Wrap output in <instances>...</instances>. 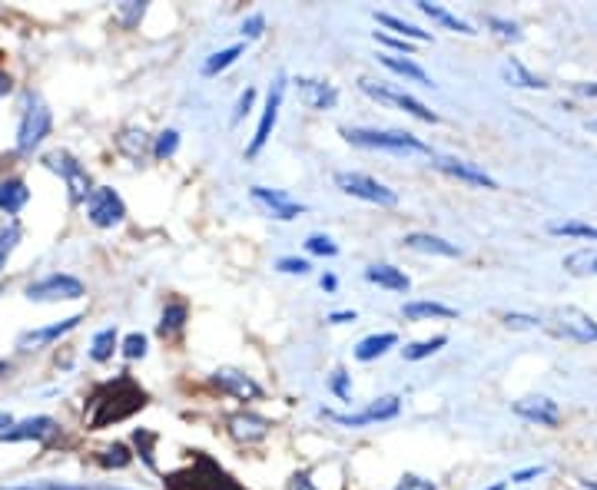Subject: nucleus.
<instances>
[{
    "label": "nucleus",
    "mask_w": 597,
    "mask_h": 490,
    "mask_svg": "<svg viewBox=\"0 0 597 490\" xmlns=\"http://www.w3.org/2000/svg\"><path fill=\"white\" fill-rule=\"evenodd\" d=\"M10 490H34V487H10Z\"/></svg>",
    "instance_id": "obj_62"
},
{
    "label": "nucleus",
    "mask_w": 597,
    "mask_h": 490,
    "mask_svg": "<svg viewBox=\"0 0 597 490\" xmlns=\"http://www.w3.org/2000/svg\"><path fill=\"white\" fill-rule=\"evenodd\" d=\"M305 249L313 255H322V259H332V255H339V245L332 242L329 236H309L305 239Z\"/></svg>",
    "instance_id": "obj_42"
},
{
    "label": "nucleus",
    "mask_w": 597,
    "mask_h": 490,
    "mask_svg": "<svg viewBox=\"0 0 597 490\" xmlns=\"http://www.w3.org/2000/svg\"><path fill=\"white\" fill-rule=\"evenodd\" d=\"M584 490H597V481H584Z\"/></svg>",
    "instance_id": "obj_59"
},
{
    "label": "nucleus",
    "mask_w": 597,
    "mask_h": 490,
    "mask_svg": "<svg viewBox=\"0 0 597 490\" xmlns=\"http://www.w3.org/2000/svg\"><path fill=\"white\" fill-rule=\"evenodd\" d=\"M551 236H568V239H597V226L591 222H578V219H564V222H548Z\"/></svg>",
    "instance_id": "obj_31"
},
{
    "label": "nucleus",
    "mask_w": 597,
    "mask_h": 490,
    "mask_svg": "<svg viewBox=\"0 0 597 490\" xmlns=\"http://www.w3.org/2000/svg\"><path fill=\"white\" fill-rule=\"evenodd\" d=\"M127 216V206L119 199V192L110 189V186H97L87 199V219H90L97 229H113L123 222Z\"/></svg>",
    "instance_id": "obj_8"
},
{
    "label": "nucleus",
    "mask_w": 597,
    "mask_h": 490,
    "mask_svg": "<svg viewBox=\"0 0 597 490\" xmlns=\"http://www.w3.org/2000/svg\"><path fill=\"white\" fill-rule=\"evenodd\" d=\"M365 281L382 285V289H388V291H408V285H412L408 275H405L402 269H396V265H368Z\"/></svg>",
    "instance_id": "obj_24"
},
{
    "label": "nucleus",
    "mask_w": 597,
    "mask_h": 490,
    "mask_svg": "<svg viewBox=\"0 0 597 490\" xmlns=\"http://www.w3.org/2000/svg\"><path fill=\"white\" fill-rule=\"evenodd\" d=\"M57 434V421L46 418V414H37V418H27V421H17V424L7 427V434L0 437V441H7V444H20V441H44V437Z\"/></svg>",
    "instance_id": "obj_19"
},
{
    "label": "nucleus",
    "mask_w": 597,
    "mask_h": 490,
    "mask_svg": "<svg viewBox=\"0 0 597 490\" xmlns=\"http://www.w3.org/2000/svg\"><path fill=\"white\" fill-rule=\"evenodd\" d=\"M46 490H70V487H57V484H50V487H46Z\"/></svg>",
    "instance_id": "obj_60"
},
{
    "label": "nucleus",
    "mask_w": 597,
    "mask_h": 490,
    "mask_svg": "<svg viewBox=\"0 0 597 490\" xmlns=\"http://www.w3.org/2000/svg\"><path fill=\"white\" fill-rule=\"evenodd\" d=\"M448 345V338L445 335H435V338H425V342H415V345H405L402 348V358L405 362H422V358H432L435 352Z\"/></svg>",
    "instance_id": "obj_33"
},
{
    "label": "nucleus",
    "mask_w": 597,
    "mask_h": 490,
    "mask_svg": "<svg viewBox=\"0 0 597 490\" xmlns=\"http://www.w3.org/2000/svg\"><path fill=\"white\" fill-rule=\"evenodd\" d=\"M186 318H190V309L183 301H170L163 309V318H160V335H176L186 325Z\"/></svg>",
    "instance_id": "obj_32"
},
{
    "label": "nucleus",
    "mask_w": 597,
    "mask_h": 490,
    "mask_svg": "<svg viewBox=\"0 0 597 490\" xmlns=\"http://www.w3.org/2000/svg\"><path fill=\"white\" fill-rule=\"evenodd\" d=\"M242 56V44L236 46H226V50H220V54H212L206 64H202V77H216V73H222L226 66H232Z\"/></svg>",
    "instance_id": "obj_34"
},
{
    "label": "nucleus",
    "mask_w": 597,
    "mask_h": 490,
    "mask_svg": "<svg viewBox=\"0 0 597 490\" xmlns=\"http://www.w3.org/2000/svg\"><path fill=\"white\" fill-rule=\"evenodd\" d=\"M46 166L54 169V173H60V179L67 182V192H70V202H87L93 192V182H90V173L83 169L80 163H77L70 153H50L46 156Z\"/></svg>",
    "instance_id": "obj_7"
},
{
    "label": "nucleus",
    "mask_w": 597,
    "mask_h": 490,
    "mask_svg": "<svg viewBox=\"0 0 597 490\" xmlns=\"http://www.w3.org/2000/svg\"><path fill=\"white\" fill-rule=\"evenodd\" d=\"M488 490H505V484H495V487H488Z\"/></svg>",
    "instance_id": "obj_61"
},
{
    "label": "nucleus",
    "mask_w": 597,
    "mask_h": 490,
    "mask_svg": "<svg viewBox=\"0 0 597 490\" xmlns=\"http://www.w3.org/2000/svg\"><path fill=\"white\" fill-rule=\"evenodd\" d=\"M332 391H335L342 401H349V374H345V372L332 374Z\"/></svg>",
    "instance_id": "obj_51"
},
{
    "label": "nucleus",
    "mask_w": 597,
    "mask_h": 490,
    "mask_svg": "<svg viewBox=\"0 0 597 490\" xmlns=\"http://www.w3.org/2000/svg\"><path fill=\"white\" fill-rule=\"evenodd\" d=\"M541 474H544V467H541V464H534V467H524V471H518L511 481H515V484H528V481H534V477H541Z\"/></svg>",
    "instance_id": "obj_53"
},
{
    "label": "nucleus",
    "mask_w": 597,
    "mask_h": 490,
    "mask_svg": "<svg viewBox=\"0 0 597 490\" xmlns=\"http://www.w3.org/2000/svg\"><path fill=\"white\" fill-rule=\"evenodd\" d=\"M133 441H137V447H139V454H143V461H147L149 467H157V461H153V441H157V434H153V431H143V427H139L137 434H133Z\"/></svg>",
    "instance_id": "obj_43"
},
{
    "label": "nucleus",
    "mask_w": 597,
    "mask_h": 490,
    "mask_svg": "<svg viewBox=\"0 0 597 490\" xmlns=\"http://www.w3.org/2000/svg\"><path fill=\"white\" fill-rule=\"evenodd\" d=\"M329 322L332 325H349V322H355V311H332Z\"/></svg>",
    "instance_id": "obj_54"
},
{
    "label": "nucleus",
    "mask_w": 597,
    "mask_h": 490,
    "mask_svg": "<svg viewBox=\"0 0 597 490\" xmlns=\"http://www.w3.org/2000/svg\"><path fill=\"white\" fill-rule=\"evenodd\" d=\"M398 345V335L396 332H382V335H368L362 338L355 345V358L358 362H376V358H382V354L388 352V348Z\"/></svg>",
    "instance_id": "obj_25"
},
{
    "label": "nucleus",
    "mask_w": 597,
    "mask_h": 490,
    "mask_svg": "<svg viewBox=\"0 0 597 490\" xmlns=\"http://www.w3.org/2000/svg\"><path fill=\"white\" fill-rule=\"evenodd\" d=\"M143 408H147V391L139 388L129 374H119L117 382H107L93 391L90 404H87V427L100 431L107 424L133 418Z\"/></svg>",
    "instance_id": "obj_1"
},
{
    "label": "nucleus",
    "mask_w": 597,
    "mask_h": 490,
    "mask_svg": "<svg viewBox=\"0 0 597 490\" xmlns=\"http://www.w3.org/2000/svg\"><path fill=\"white\" fill-rule=\"evenodd\" d=\"M117 143H119V149L129 156V159H139V156L147 153V133H143V129H139V133H137V129H127Z\"/></svg>",
    "instance_id": "obj_36"
},
{
    "label": "nucleus",
    "mask_w": 597,
    "mask_h": 490,
    "mask_svg": "<svg viewBox=\"0 0 597 490\" xmlns=\"http://www.w3.org/2000/svg\"><path fill=\"white\" fill-rule=\"evenodd\" d=\"M505 325H508V328H538L541 322H538L534 315H518V311H508V315H505Z\"/></svg>",
    "instance_id": "obj_50"
},
{
    "label": "nucleus",
    "mask_w": 597,
    "mask_h": 490,
    "mask_svg": "<svg viewBox=\"0 0 597 490\" xmlns=\"http://www.w3.org/2000/svg\"><path fill=\"white\" fill-rule=\"evenodd\" d=\"M176 149H180V133H176V129H166V133H160V137H157L153 156H157V159H170Z\"/></svg>",
    "instance_id": "obj_41"
},
{
    "label": "nucleus",
    "mask_w": 597,
    "mask_h": 490,
    "mask_svg": "<svg viewBox=\"0 0 597 490\" xmlns=\"http://www.w3.org/2000/svg\"><path fill=\"white\" fill-rule=\"evenodd\" d=\"M564 269H568L571 275H597V252L581 249V252L564 259Z\"/></svg>",
    "instance_id": "obj_35"
},
{
    "label": "nucleus",
    "mask_w": 597,
    "mask_h": 490,
    "mask_svg": "<svg viewBox=\"0 0 597 490\" xmlns=\"http://www.w3.org/2000/svg\"><path fill=\"white\" fill-rule=\"evenodd\" d=\"M285 490H315V484L309 481V474H293L289 484H285Z\"/></svg>",
    "instance_id": "obj_52"
},
{
    "label": "nucleus",
    "mask_w": 597,
    "mask_h": 490,
    "mask_svg": "<svg viewBox=\"0 0 597 490\" xmlns=\"http://www.w3.org/2000/svg\"><path fill=\"white\" fill-rule=\"evenodd\" d=\"M382 60V66H388L392 73H398V77H405V80L412 83H422V87H435V80L428 77V73L422 70V66L415 64L412 56H396V54H382L378 56Z\"/></svg>",
    "instance_id": "obj_23"
},
{
    "label": "nucleus",
    "mask_w": 597,
    "mask_h": 490,
    "mask_svg": "<svg viewBox=\"0 0 597 490\" xmlns=\"http://www.w3.org/2000/svg\"><path fill=\"white\" fill-rule=\"evenodd\" d=\"M432 166L438 173L451 176L458 182H468V186H481V189H498V179L488 176L485 169H478L475 163H465V159H455V156H432Z\"/></svg>",
    "instance_id": "obj_12"
},
{
    "label": "nucleus",
    "mask_w": 597,
    "mask_h": 490,
    "mask_svg": "<svg viewBox=\"0 0 597 490\" xmlns=\"http://www.w3.org/2000/svg\"><path fill=\"white\" fill-rule=\"evenodd\" d=\"M97 461H100L103 467H113V471H119V467H127V464L133 461V454L127 451V444H110V447H103Z\"/></svg>",
    "instance_id": "obj_39"
},
{
    "label": "nucleus",
    "mask_w": 597,
    "mask_h": 490,
    "mask_svg": "<svg viewBox=\"0 0 597 490\" xmlns=\"http://www.w3.org/2000/svg\"><path fill=\"white\" fill-rule=\"evenodd\" d=\"M402 315L408 322H425V318H458V311L441 301H405Z\"/></svg>",
    "instance_id": "obj_27"
},
{
    "label": "nucleus",
    "mask_w": 597,
    "mask_h": 490,
    "mask_svg": "<svg viewBox=\"0 0 597 490\" xmlns=\"http://www.w3.org/2000/svg\"><path fill=\"white\" fill-rule=\"evenodd\" d=\"M212 384L222 391V394H232L239 401H259L262 398V388L259 382H252L246 372H236V368H220L212 374Z\"/></svg>",
    "instance_id": "obj_15"
},
{
    "label": "nucleus",
    "mask_w": 597,
    "mask_h": 490,
    "mask_svg": "<svg viewBox=\"0 0 597 490\" xmlns=\"http://www.w3.org/2000/svg\"><path fill=\"white\" fill-rule=\"evenodd\" d=\"M27 299L30 301H74L83 299V281L74 275H46V279L27 285Z\"/></svg>",
    "instance_id": "obj_10"
},
{
    "label": "nucleus",
    "mask_w": 597,
    "mask_h": 490,
    "mask_svg": "<svg viewBox=\"0 0 597 490\" xmlns=\"http://www.w3.org/2000/svg\"><path fill=\"white\" fill-rule=\"evenodd\" d=\"M358 90L365 93V97H372V100H378V103H388V107L405 109L408 117L422 119V123H438V117H435L432 109L425 107L422 100H415L412 93L398 90V87H388V83H376V80H358Z\"/></svg>",
    "instance_id": "obj_3"
},
{
    "label": "nucleus",
    "mask_w": 597,
    "mask_h": 490,
    "mask_svg": "<svg viewBox=\"0 0 597 490\" xmlns=\"http://www.w3.org/2000/svg\"><path fill=\"white\" fill-rule=\"evenodd\" d=\"M405 249L412 252H425V255H441V259H461V245L448 242V239L432 236V232H412V236L402 239Z\"/></svg>",
    "instance_id": "obj_20"
},
{
    "label": "nucleus",
    "mask_w": 597,
    "mask_h": 490,
    "mask_svg": "<svg viewBox=\"0 0 597 490\" xmlns=\"http://www.w3.org/2000/svg\"><path fill=\"white\" fill-rule=\"evenodd\" d=\"M335 186H339L345 196H355V199L372 202V206H386V209L398 206V192L382 186V182L372 179V176H365V173H335Z\"/></svg>",
    "instance_id": "obj_4"
},
{
    "label": "nucleus",
    "mask_w": 597,
    "mask_h": 490,
    "mask_svg": "<svg viewBox=\"0 0 597 490\" xmlns=\"http://www.w3.org/2000/svg\"><path fill=\"white\" fill-rule=\"evenodd\" d=\"M20 242V226L17 222H7V226H0V269L7 265V259L14 255Z\"/></svg>",
    "instance_id": "obj_37"
},
{
    "label": "nucleus",
    "mask_w": 597,
    "mask_h": 490,
    "mask_svg": "<svg viewBox=\"0 0 597 490\" xmlns=\"http://www.w3.org/2000/svg\"><path fill=\"white\" fill-rule=\"evenodd\" d=\"M398 411H402V401L396 394H388V398L372 401V404H365L362 411H352V414H339V411H329V408H322V414L342 427H368V424H378V421H392Z\"/></svg>",
    "instance_id": "obj_6"
},
{
    "label": "nucleus",
    "mask_w": 597,
    "mask_h": 490,
    "mask_svg": "<svg viewBox=\"0 0 597 490\" xmlns=\"http://www.w3.org/2000/svg\"><path fill=\"white\" fill-rule=\"evenodd\" d=\"M322 289L335 291V289H339V279H335V275H322Z\"/></svg>",
    "instance_id": "obj_56"
},
{
    "label": "nucleus",
    "mask_w": 597,
    "mask_h": 490,
    "mask_svg": "<svg viewBox=\"0 0 597 490\" xmlns=\"http://www.w3.org/2000/svg\"><path fill=\"white\" fill-rule=\"evenodd\" d=\"M119 348V335H117V328H100L97 335H93V342H90V358L93 362H110L113 358V352Z\"/></svg>",
    "instance_id": "obj_30"
},
{
    "label": "nucleus",
    "mask_w": 597,
    "mask_h": 490,
    "mask_svg": "<svg viewBox=\"0 0 597 490\" xmlns=\"http://www.w3.org/2000/svg\"><path fill=\"white\" fill-rule=\"evenodd\" d=\"M591 127H594V129H597V119H594V123H591Z\"/></svg>",
    "instance_id": "obj_63"
},
{
    "label": "nucleus",
    "mask_w": 597,
    "mask_h": 490,
    "mask_svg": "<svg viewBox=\"0 0 597 490\" xmlns=\"http://www.w3.org/2000/svg\"><path fill=\"white\" fill-rule=\"evenodd\" d=\"M10 87H14V83H10V77H7V73H4V70H0V97H7Z\"/></svg>",
    "instance_id": "obj_58"
},
{
    "label": "nucleus",
    "mask_w": 597,
    "mask_h": 490,
    "mask_svg": "<svg viewBox=\"0 0 597 490\" xmlns=\"http://www.w3.org/2000/svg\"><path fill=\"white\" fill-rule=\"evenodd\" d=\"M279 272H289V275H309V269L313 265L305 262V259H293V255H285V259H279L276 262Z\"/></svg>",
    "instance_id": "obj_46"
},
{
    "label": "nucleus",
    "mask_w": 597,
    "mask_h": 490,
    "mask_svg": "<svg viewBox=\"0 0 597 490\" xmlns=\"http://www.w3.org/2000/svg\"><path fill=\"white\" fill-rule=\"evenodd\" d=\"M396 490H438L432 481H425V477H418V474H405L402 481H398Z\"/></svg>",
    "instance_id": "obj_48"
},
{
    "label": "nucleus",
    "mask_w": 597,
    "mask_h": 490,
    "mask_svg": "<svg viewBox=\"0 0 597 490\" xmlns=\"http://www.w3.org/2000/svg\"><path fill=\"white\" fill-rule=\"evenodd\" d=\"M27 202H30L27 182H24V179H0V212L17 216Z\"/></svg>",
    "instance_id": "obj_22"
},
{
    "label": "nucleus",
    "mask_w": 597,
    "mask_h": 490,
    "mask_svg": "<svg viewBox=\"0 0 597 490\" xmlns=\"http://www.w3.org/2000/svg\"><path fill=\"white\" fill-rule=\"evenodd\" d=\"M252 103H256V90L252 87H246V93L239 97V103H236V113H232V123H239V119L246 117L249 109H252Z\"/></svg>",
    "instance_id": "obj_49"
},
{
    "label": "nucleus",
    "mask_w": 597,
    "mask_h": 490,
    "mask_svg": "<svg viewBox=\"0 0 597 490\" xmlns=\"http://www.w3.org/2000/svg\"><path fill=\"white\" fill-rule=\"evenodd\" d=\"M554 335L571 338V342H597V322L581 309H564L558 311V325Z\"/></svg>",
    "instance_id": "obj_14"
},
{
    "label": "nucleus",
    "mask_w": 597,
    "mask_h": 490,
    "mask_svg": "<svg viewBox=\"0 0 597 490\" xmlns=\"http://www.w3.org/2000/svg\"><path fill=\"white\" fill-rule=\"evenodd\" d=\"M10 424H14V418H10L7 411H0V437L7 434V427H10Z\"/></svg>",
    "instance_id": "obj_57"
},
{
    "label": "nucleus",
    "mask_w": 597,
    "mask_h": 490,
    "mask_svg": "<svg viewBox=\"0 0 597 490\" xmlns=\"http://www.w3.org/2000/svg\"><path fill=\"white\" fill-rule=\"evenodd\" d=\"M501 77H505V80L511 83V87H524V90H544V87H548V83H544L541 77H534V73L528 70V66H524L521 60H515V56L501 64Z\"/></svg>",
    "instance_id": "obj_26"
},
{
    "label": "nucleus",
    "mask_w": 597,
    "mask_h": 490,
    "mask_svg": "<svg viewBox=\"0 0 597 490\" xmlns=\"http://www.w3.org/2000/svg\"><path fill=\"white\" fill-rule=\"evenodd\" d=\"M342 137L349 139L352 146H362V149H386V153H432L428 146L422 143L412 133H402V129H342Z\"/></svg>",
    "instance_id": "obj_2"
},
{
    "label": "nucleus",
    "mask_w": 597,
    "mask_h": 490,
    "mask_svg": "<svg viewBox=\"0 0 597 490\" xmlns=\"http://www.w3.org/2000/svg\"><path fill=\"white\" fill-rule=\"evenodd\" d=\"M249 196H252V202H259V206H262V209H266L269 216L279 219V222H293V219H299V216L305 212L303 202L289 199V196H285V192H279V189L252 186V189H249Z\"/></svg>",
    "instance_id": "obj_13"
},
{
    "label": "nucleus",
    "mask_w": 597,
    "mask_h": 490,
    "mask_svg": "<svg viewBox=\"0 0 597 490\" xmlns=\"http://www.w3.org/2000/svg\"><path fill=\"white\" fill-rule=\"evenodd\" d=\"M50 127H54V117H50V109L44 107L40 100H30L27 109H24V117H20V127H17V153H34L46 137H50Z\"/></svg>",
    "instance_id": "obj_5"
},
{
    "label": "nucleus",
    "mask_w": 597,
    "mask_h": 490,
    "mask_svg": "<svg viewBox=\"0 0 597 490\" xmlns=\"http://www.w3.org/2000/svg\"><path fill=\"white\" fill-rule=\"evenodd\" d=\"M376 40L378 44H386V46H392L396 50V56L405 50V56H412V46H408V40H398V36H388L386 30H376Z\"/></svg>",
    "instance_id": "obj_47"
},
{
    "label": "nucleus",
    "mask_w": 597,
    "mask_h": 490,
    "mask_svg": "<svg viewBox=\"0 0 597 490\" xmlns=\"http://www.w3.org/2000/svg\"><path fill=\"white\" fill-rule=\"evenodd\" d=\"M176 477H183V481H196L190 487H180V490H239L232 484V477L226 471H220L216 464L210 461L206 454H196V467L186 474H176Z\"/></svg>",
    "instance_id": "obj_11"
},
{
    "label": "nucleus",
    "mask_w": 597,
    "mask_h": 490,
    "mask_svg": "<svg viewBox=\"0 0 597 490\" xmlns=\"http://www.w3.org/2000/svg\"><path fill=\"white\" fill-rule=\"evenodd\" d=\"M119 352L127 362H137V358H147V335L143 332H129L123 342H119Z\"/></svg>",
    "instance_id": "obj_38"
},
{
    "label": "nucleus",
    "mask_w": 597,
    "mask_h": 490,
    "mask_svg": "<svg viewBox=\"0 0 597 490\" xmlns=\"http://www.w3.org/2000/svg\"><path fill=\"white\" fill-rule=\"evenodd\" d=\"M262 30H266V17H262V14H252V17L242 20V30H239V34L246 36V40H259Z\"/></svg>",
    "instance_id": "obj_45"
},
{
    "label": "nucleus",
    "mask_w": 597,
    "mask_h": 490,
    "mask_svg": "<svg viewBox=\"0 0 597 490\" xmlns=\"http://www.w3.org/2000/svg\"><path fill=\"white\" fill-rule=\"evenodd\" d=\"M376 20L382 24V27H388L392 34L398 36V40H432V34L428 30H422V27H415V24H408V20H402V17H396V14H378L376 10Z\"/></svg>",
    "instance_id": "obj_28"
},
{
    "label": "nucleus",
    "mask_w": 597,
    "mask_h": 490,
    "mask_svg": "<svg viewBox=\"0 0 597 490\" xmlns=\"http://www.w3.org/2000/svg\"><path fill=\"white\" fill-rule=\"evenodd\" d=\"M147 14V4H137V0H127V4H119V20L127 24V27H133L139 17Z\"/></svg>",
    "instance_id": "obj_44"
},
{
    "label": "nucleus",
    "mask_w": 597,
    "mask_h": 490,
    "mask_svg": "<svg viewBox=\"0 0 597 490\" xmlns=\"http://www.w3.org/2000/svg\"><path fill=\"white\" fill-rule=\"evenodd\" d=\"M485 24L491 30H495L498 36H501V40H511V44H518V40H521V30H518V24H511V20H505V17H495V14H488L485 17Z\"/></svg>",
    "instance_id": "obj_40"
},
{
    "label": "nucleus",
    "mask_w": 597,
    "mask_h": 490,
    "mask_svg": "<svg viewBox=\"0 0 597 490\" xmlns=\"http://www.w3.org/2000/svg\"><path fill=\"white\" fill-rule=\"evenodd\" d=\"M295 93H299V100L305 103L309 109H335L339 103V90L325 80H313V77H299L295 80Z\"/></svg>",
    "instance_id": "obj_17"
},
{
    "label": "nucleus",
    "mask_w": 597,
    "mask_h": 490,
    "mask_svg": "<svg viewBox=\"0 0 597 490\" xmlns=\"http://www.w3.org/2000/svg\"><path fill=\"white\" fill-rule=\"evenodd\" d=\"M574 90L584 93V97H597V83H574Z\"/></svg>",
    "instance_id": "obj_55"
},
{
    "label": "nucleus",
    "mask_w": 597,
    "mask_h": 490,
    "mask_svg": "<svg viewBox=\"0 0 597 490\" xmlns=\"http://www.w3.org/2000/svg\"><path fill=\"white\" fill-rule=\"evenodd\" d=\"M283 97H285V77H276V80H273V87H269V97H266V107H262V117H259L256 137H252V143L246 146L249 159H256V156L262 153V146L269 143V137H273V129H276V123H279V109H283Z\"/></svg>",
    "instance_id": "obj_9"
},
{
    "label": "nucleus",
    "mask_w": 597,
    "mask_h": 490,
    "mask_svg": "<svg viewBox=\"0 0 597 490\" xmlns=\"http://www.w3.org/2000/svg\"><path fill=\"white\" fill-rule=\"evenodd\" d=\"M415 7L422 10L425 17H432L435 24H441V27L455 30V34H475L471 30V24H465V20H458L455 14H448L445 7H438V4H428V0H415Z\"/></svg>",
    "instance_id": "obj_29"
},
{
    "label": "nucleus",
    "mask_w": 597,
    "mask_h": 490,
    "mask_svg": "<svg viewBox=\"0 0 597 490\" xmlns=\"http://www.w3.org/2000/svg\"><path fill=\"white\" fill-rule=\"evenodd\" d=\"M226 427H230V434L236 437L239 444H259V441H266L269 431H273V424H269L266 418L252 414V411H236V414H230Z\"/></svg>",
    "instance_id": "obj_16"
},
{
    "label": "nucleus",
    "mask_w": 597,
    "mask_h": 490,
    "mask_svg": "<svg viewBox=\"0 0 597 490\" xmlns=\"http://www.w3.org/2000/svg\"><path fill=\"white\" fill-rule=\"evenodd\" d=\"M83 322V315H74V318H64V322H57V325H46V328H34V332H27V335H20L17 345L24 348V352H34V348L40 345H50V342H57L60 335H67V332H74L77 325Z\"/></svg>",
    "instance_id": "obj_21"
},
{
    "label": "nucleus",
    "mask_w": 597,
    "mask_h": 490,
    "mask_svg": "<svg viewBox=\"0 0 597 490\" xmlns=\"http://www.w3.org/2000/svg\"><path fill=\"white\" fill-rule=\"evenodd\" d=\"M515 414L524 421H531V424H541V427H558L561 421V411H558V401L551 398H521L515 401Z\"/></svg>",
    "instance_id": "obj_18"
}]
</instances>
